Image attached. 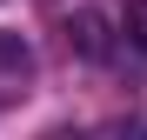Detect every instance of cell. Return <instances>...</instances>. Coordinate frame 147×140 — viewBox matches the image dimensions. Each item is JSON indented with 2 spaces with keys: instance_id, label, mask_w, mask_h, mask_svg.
I'll return each instance as SVG.
<instances>
[{
  "instance_id": "1",
  "label": "cell",
  "mask_w": 147,
  "mask_h": 140,
  "mask_svg": "<svg viewBox=\"0 0 147 140\" xmlns=\"http://www.w3.org/2000/svg\"><path fill=\"white\" fill-rule=\"evenodd\" d=\"M67 47H74L80 60H114V27H107L94 7H80V13H67Z\"/></svg>"
},
{
  "instance_id": "2",
  "label": "cell",
  "mask_w": 147,
  "mask_h": 140,
  "mask_svg": "<svg viewBox=\"0 0 147 140\" xmlns=\"http://www.w3.org/2000/svg\"><path fill=\"white\" fill-rule=\"evenodd\" d=\"M27 80H34V47L20 40V33H7V27H0V100L27 93Z\"/></svg>"
},
{
  "instance_id": "3",
  "label": "cell",
  "mask_w": 147,
  "mask_h": 140,
  "mask_svg": "<svg viewBox=\"0 0 147 140\" xmlns=\"http://www.w3.org/2000/svg\"><path fill=\"white\" fill-rule=\"evenodd\" d=\"M120 33H127L134 54H147V0H127V13H120Z\"/></svg>"
}]
</instances>
